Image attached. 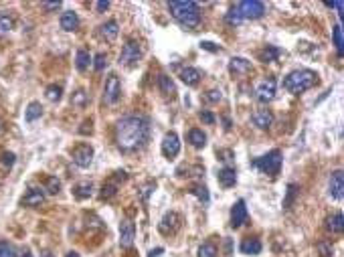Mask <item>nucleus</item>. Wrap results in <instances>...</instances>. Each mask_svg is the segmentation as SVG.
I'll return each mask as SVG.
<instances>
[{
  "label": "nucleus",
  "mask_w": 344,
  "mask_h": 257,
  "mask_svg": "<svg viewBox=\"0 0 344 257\" xmlns=\"http://www.w3.org/2000/svg\"><path fill=\"white\" fill-rule=\"evenodd\" d=\"M150 124L142 116H126L116 124V144L122 152H138L146 146Z\"/></svg>",
  "instance_id": "1"
},
{
  "label": "nucleus",
  "mask_w": 344,
  "mask_h": 257,
  "mask_svg": "<svg viewBox=\"0 0 344 257\" xmlns=\"http://www.w3.org/2000/svg\"><path fill=\"white\" fill-rule=\"evenodd\" d=\"M168 10L184 28H196L200 24V6L192 0H180V2H170Z\"/></svg>",
  "instance_id": "2"
},
{
  "label": "nucleus",
  "mask_w": 344,
  "mask_h": 257,
  "mask_svg": "<svg viewBox=\"0 0 344 257\" xmlns=\"http://www.w3.org/2000/svg\"><path fill=\"white\" fill-rule=\"evenodd\" d=\"M316 83H318V75L312 69H296L284 79V89L294 95H300V93L312 89Z\"/></svg>",
  "instance_id": "3"
},
{
  "label": "nucleus",
  "mask_w": 344,
  "mask_h": 257,
  "mask_svg": "<svg viewBox=\"0 0 344 257\" xmlns=\"http://www.w3.org/2000/svg\"><path fill=\"white\" fill-rule=\"evenodd\" d=\"M282 160H284V158H282V152H280V150H271V152H267L265 156L253 160V168L261 170L263 174L276 176V174H280V170H282Z\"/></svg>",
  "instance_id": "4"
},
{
  "label": "nucleus",
  "mask_w": 344,
  "mask_h": 257,
  "mask_svg": "<svg viewBox=\"0 0 344 257\" xmlns=\"http://www.w3.org/2000/svg\"><path fill=\"white\" fill-rule=\"evenodd\" d=\"M235 8H237V12L243 20H255V18H261L265 14V4L259 2V0H243Z\"/></svg>",
  "instance_id": "5"
},
{
  "label": "nucleus",
  "mask_w": 344,
  "mask_h": 257,
  "mask_svg": "<svg viewBox=\"0 0 344 257\" xmlns=\"http://www.w3.org/2000/svg\"><path fill=\"white\" fill-rule=\"evenodd\" d=\"M140 59H142V47H140V43L128 41V43L124 45L122 53H120V63L132 67V65H136Z\"/></svg>",
  "instance_id": "6"
},
{
  "label": "nucleus",
  "mask_w": 344,
  "mask_h": 257,
  "mask_svg": "<svg viewBox=\"0 0 344 257\" xmlns=\"http://www.w3.org/2000/svg\"><path fill=\"white\" fill-rule=\"evenodd\" d=\"M122 95V83H120V77L116 73H112L108 79H106V85H104V101L106 103H116Z\"/></svg>",
  "instance_id": "7"
},
{
  "label": "nucleus",
  "mask_w": 344,
  "mask_h": 257,
  "mask_svg": "<svg viewBox=\"0 0 344 257\" xmlns=\"http://www.w3.org/2000/svg\"><path fill=\"white\" fill-rule=\"evenodd\" d=\"M71 156H73V162L79 168H89V164L93 162V148L89 144H79V146L73 148Z\"/></svg>",
  "instance_id": "8"
},
{
  "label": "nucleus",
  "mask_w": 344,
  "mask_h": 257,
  "mask_svg": "<svg viewBox=\"0 0 344 257\" xmlns=\"http://www.w3.org/2000/svg\"><path fill=\"white\" fill-rule=\"evenodd\" d=\"M276 87H278V83H276L273 77H267L265 81H261L259 87H257V91H255L257 101H259V103H269V101L276 97Z\"/></svg>",
  "instance_id": "9"
},
{
  "label": "nucleus",
  "mask_w": 344,
  "mask_h": 257,
  "mask_svg": "<svg viewBox=\"0 0 344 257\" xmlns=\"http://www.w3.org/2000/svg\"><path fill=\"white\" fill-rule=\"evenodd\" d=\"M134 237H136V227L130 219H124L120 223V245L124 249H130L134 245Z\"/></svg>",
  "instance_id": "10"
},
{
  "label": "nucleus",
  "mask_w": 344,
  "mask_h": 257,
  "mask_svg": "<svg viewBox=\"0 0 344 257\" xmlns=\"http://www.w3.org/2000/svg\"><path fill=\"white\" fill-rule=\"evenodd\" d=\"M178 152H180V138L176 132H168L162 138V154L166 158H174V156H178Z\"/></svg>",
  "instance_id": "11"
},
{
  "label": "nucleus",
  "mask_w": 344,
  "mask_h": 257,
  "mask_svg": "<svg viewBox=\"0 0 344 257\" xmlns=\"http://www.w3.org/2000/svg\"><path fill=\"white\" fill-rule=\"evenodd\" d=\"M251 71H253L251 61L245 59V57H233V59L229 61V73H231V75L241 77V75H249Z\"/></svg>",
  "instance_id": "12"
},
{
  "label": "nucleus",
  "mask_w": 344,
  "mask_h": 257,
  "mask_svg": "<svg viewBox=\"0 0 344 257\" xmlns=\"http://www.w3.org/2000/svg\"><path fill=\"white\" fill-rule=\"evenodd\" d=\"M178 229H180V215H178V213L164 215V219H162L160 225H158V231H160L162 235H174Z\"/></svg>",
  "instance_id": "13"
},
{
  "label": "nucleus",
  "mask_w": 344,
  "mask_h": 257,
  "mask_svg": "<svg viewBox=\"0 0 344 257\" xmlns=\"http://www.w3.org/2000/svg\"><path fill=\"white\" fill-rule=\"evenodd\" d=\"M247 221V207H245V201H237L231 209V227L237 229L241 227L243 223Z\"/></svg>",
  "instance_id": "14"
},
{
  "label": "nucleus",
  "mask_w": 344,
  "mask_h": 257,
  "mask_svg": "<svg viewBox=\"0 0 344 257\" xmlns=\"http://www.w3.org/2000/svg\"><path fill=\"white\" fill-rule=\"evenodd\" d=\"M217 180H219V185H221L223 189H231V187H235V182H237V170L231 168V166H225V168L219 170Z\"/></svg>",
  "instance_id": "15"
},
{
  "label": "nucleus",
  "mask_w": 344,
  "mask_h": 257,
  "mask_svg": "<svg viewBox=\"0 0 344 257\" xmlns=\"http://www.w3.org/2000/svg\"><path fill=\"white\" fill-rule=\"evenodd\" d=\"M330 195L334 199H342L344 195V176L342 170H334L330 174Z\"/></svg>",
  "instance_id": "16"
},
{
  "label": "nucleus",
  "mask_w": 344,
  "mask_h": 257,
  "mask_svg": "<svg viewBox=\"0 0 344 257\" xmlns=\"http://www.w3.org/2000/svg\"><path fill=\"white\" fill-rule=\"evenodd\" d=\"M253 124H255L259 130H267V128L273 124V114H271L269 109L261 107V109H257V112L253 114Z\"/></svg>",
  "instance_id": "17"
},
{
  "label": "nucleus",
  "mask_w": 344,
  "mask_h": 257,
  "mask_svg": "<svg viewBox=\"0 0 344 257\" xmlns=\"http://www.w3.org/2000/svg\"><path fill=\"white\" fill-rule=\"evenodd\" d=\"M43 203H45V193H43L41 189H35V187L28 189V193H26L24 199H22V205H24V207H32V209H35V207H41Z\"/></svg>",
  "instance_id": "18"
},
{
  "label": "nucleus",
  "mask_w": 344,
  "mask_h": 257,
  "mask_svg": "<svg viewBox=\"0 0 344 257\" xmlns=\"http://www.w3.org/2000/svg\"><path fill=\"white\" fill-rule=\"evenodd\" d=\"M61 28L63 30H67V32H71V30H77V26H79V16H77V12H73V10H65L63 14H61Z\"/></svg>",
  "instance_id": "19"
},
{
  "label": "nucleus",
  "mask_w": 344,
  "mask_h": 257,
  "mask_svg": "<svg viewBox=\"0 0 344 257\" xmlns=\"http://www.w3.org/2000/svg\"><path fill=\"white\" fill-rule=\"evenodd\" d=\"M200 77H202V73H200L198 69H194V67H184V69L180 71V79H182V83H186V85H190V87L198 85Z\"/></svg>",
  "instance_id": "20"
},
{
  "label": "nucleus",
  "mask_w": 344,
  "mask_h": 257,
  "mask_svg": "<svg viewBox=\"0 0 344 257\" xmlns=\"http://www.w3.org/2000/svg\"><path fill=\"white\" fill-rule=\"evenodd\" d=\"M326 229L332 233V235H338L344 231V217L342 213H334L326 219Z\"/></svg>",
  "instance_id": "21"
},
{
  "label": "nucleus",
  "mask_w": 344,
  "mask_h": 257,
  "mask_svg": "<svg viewBox=\"0 0 344 257\" xmlns=\"http://www.w3.org/2000/svg\"><path fill=\"white\" fill-rule=\"evenodd\" d=\"M118 32H120V26H118L116 20H108L106 24L99 26V34H101L106 41H114V39L118 36Z\"/></svg>",
  "instance_id": "22"
},
{
  "label": "nucleus",
  "mask_w": 344,
  "mask_h": 257,
  "mask_svg": "<svg viewBox=\"0 0 344 257\" xmlns=\"http://www.w3.org/2000/svg\"><path fill=\"white\" fill-rule=\"evenodd\" d=\"M158 87H160V91H162V95L164 97H174V93H176V87H174V81H172L168 75H158Z\"/></svg>",
  "instance_id": "23"
},
{
  "label": "nucleus",
  "mask_w": 344,
  "mask_h": 257,
  "mask_svg": "<svg viewBox=\"0 0 344 257\" xmlns=\"http://www.w3.org/2000/svg\"><path fill=\"white\" fill-rule=\"evenodd\" d=\"M188 142H190V146H192V148H204V144H207V136H204V132H202V130L192 128V130L188 132Z\"/></svg>",
  "instance_id": "24"
},
{
  "label": "nucleus",
  "mask_w": 344,
  "mask_h": 257,
  "mask_svg": "<svg viewBox=\"0 0 344 257\" xmlns=\"http://www.w3.org/2000/svg\"><path fill=\"white\" fill-rule=\"evenodd\" d=\"M241 251L245 255H259L261 253V241L259 239H243Z\"/></svg>",
  "instance_id": "25"
},
{
  "label": "nucleus",
  "mask_w": 344,
  "mask_h": 257,
  "mask_svg": "<svg viewBox=\"0 0 344 257\" xmlns=\"http://www.w3.org/2000/svg\"><path fill=\"white\" fill-rule=\"evenodd\" d=\"M41 116H43V107H41V103H39V101H30V103L26 105V109H24V120L30 124V122L39 120Z\"/></svg>",
  "instance_id": "26"
},
{
  "label": "nucleus",
  "mask_w": 344,
  "mask_h": 257,
  "mask_svg": "<svg viewBox=\"0 0 344 257\" xmlns=\"http://www.w3.org/2000/svg\"><path fill=\"white\" fill-rule=\"evenodd\" d=\"M280 49L278 47H273V45H267L263 51H259V59L263 61V63H271V61H276L278 57H280Z\"/></svg>",
  "instance_id": "27"
},
{
  "label": "nucleus",
  "mask_w": 344,
  "mask_h": 257,
  "mask_svg": "<svg viewBox=\"0 0 344 257\" xmlns=\"http://www.w3.org/2000/svg\"><path fill=\"white\" fill-rule=\"evenodd\" d=\"M91 193H93V185H91V182H79V185L73 189L75 199H89Z\"/></svg>",
  "instance_id": "28"
},
{
  "label": "nucleus",
  "mask_w": 344,
  "mask_h": 257,
  "mask_svg": "<svg viewBox=\"0 0 344 257\" xmlns=\"http://www.w3.org/2000/svg\"><path fill=\"white\" fill-rule=\"evenodd\" d=\"M89 63H91L89 53H87V51H83V49H79V51H77V57H75V65H77V69H79V71H85V69L89 67Z\"/></svg>",
  "instance_id": "29"
},
{
  "label": "nucleus",
  "mask_w": 344,
  "mask_h": 257,
  "mask_svg": "<svg viewBox=\"0 0 344 257\" xmlns=\"http://www.w3.org/2000/svg\"><path fill=\"white\" fill-rule=\"evenodd\" d=\"M71 105L73 107H85L87 105V93L83 89H77L73 95H71Z\"/></svg>",
  "instance_id": "30"
},
{
  "label": "nucleus",
  "mask_w": 344,
  "mask_h": 257,
  "mask_svg": "<svg viewBox=\"0 0 344 257\" xmlns=\"http://www.w3.org/2000/svg\"><path fill=\"white\" fill-rule=\"evenodd\" d=\"M332 39H334V47H336V51H338V57H342V26L340 24H336L334 28H332Z\"/></svg>",
  "instance_id": "31"
},
{
  "label": "nucleus",
  "mask_w": 344,
  "mask_h": 257,
  "mask_svg": "<svg viewBox=\"0 0 344 257\" xmlns=\"http://www.w3.org/2000/svg\"><path fill=\"white\" fill-rule=\"evenodd\" d=\"M61 95H63L61 85H49V87L45 89V97H47L49 101H59V99H61Z\"/></svg>",
  "instance_id": "32"
},
{
  "label": "nucleus",
  "mask_w": 344,
  "mask_h": 257,
  "mask_svg": "<svg viewBox=\"0 0 344 257\" xmlns=\"http://www.w3.org/2000/svg\"><path fill=\"white\" fill-rule=\"evenodd\" d=\"M190 195H194L200 203H209V189H207V187H202V185L192 187V189H190Z\"/></svg>",
  "instance_id": "33"
},
{
  "label": "nucleus",
  "mask_w": 344,
  "mask_h": 257,
  "mask_svg": "<svg viewBox=\"0 0 344 257\" xmlns=\"http://www.w3.org/2000/svg\"><path fill=\"white\" fill-rule=\"evenodd\" d=\"M225 22H227V24H231V26H239V24L243 22V18L239 16V12H237V8H235V6H233L227 14H225Z\"/></svg>",
  "instance_id": "34"
},
{
  "label": "nucleus",
  "mask_w": 344,
  "mask_h": 257,
  "mask_svg": "<svg viewBox=\"0 0 344 257\" xmlns=\"http://www.w3.org/2000/svg\"><path fill=\"white\" fill-rule=\"evenodd\" d=\"M45 191H47L49 195H57V193L61 191V182H59V178H57V176H49V178H47V182H45Z\"/></svg>",
  "instance_id": "35"
},
{
  "label": "nucleus",
  "mask_w": 344,
  "mask_h": 257,
  "mask_svg": "<svg viewBox=\"0 0 344 257\" xmlns=\"http://www.w3.org/2000/svg\"><path fill=\"white\" fill-rule=\"evenodd\" d=\"M198 257H217V247H215V243H211V241L202 243V245L198 247Z\"/></svg>",
  "instance_id": "36"
},
{
  "label": "nucleus",
  "mask_w": 344,
  "mask_h": 257,
  "mask_svg": "<svg viewBox=\"0 0 344 257\" xmlns=\"http://www.w3.org/2000/svg\"><path fill=\"white\" fill-rule=\"evenodd\" d=\"M296 195H298V185H288V193H286V199H284V209L292 207Z\"/></svg>",
  "instance_id": "37"
},
{
  "label": "nucleus",
  "mask_w": 344,
  "mask_h": 257,
  "mask_svg": "<svg viewBox=\"0 0 344 257\" xmlns=\"http://www.w3.org/2000/svg\"><path fill=\"white\" fill-rule=\"evenodd\" d=\"M316 249H318V255L320 257H332V253H334V247L328 241H318Z\"/></svg>",
  "instance_id": "38"
},
{
  "label": "nucleus",
  "mask_w": 344,
  "mask_h": 257,
  "mask_svg": "<svg viewBox=\"0 0 344 257\" xmlns=\"http://www.w3.org/2000/svg\"><path fill=\"white\" fill-rule=\"evenodd\" d=\"M14 26V20L8 16V14H2L0 16V34H8Z\"/></svg>",
  "instance_id": "39"
},
{
  "label": "nucleus",
  "mask_w": 344,
  "mask_h": 257,
  "mask_svg": "<svg viewBox=\"0 0 344 257\" xmlns=\"http://www.w3.org/2000/svg\"><path fill=\"white\" fill-rule=\"evenodd\" d=\"M106 65H108V55H106V53H97V55H95V63H93L95 71H104Z\"/></svg>",
  "instance_id": "40"
},
{
  "label": "nucleus",
  "mask_w": 344,
  "mask_h": 257,
  "mask_svg": "<svg viewBox=\"0 0 344 257\" xmlns=\"http://www.w3.org/2000/svg\"><path fill=\"white\" fill-rule=\"evenodd\" d=\"M116 193H118V187H116V185H104V189H101V199L108 201V199L116 197Z\"/></svg>",
  "instance_id": "41"
},
{
  "label": "nucleus",
  "mask_w": 344,
  "mask_h": 257,
  "mask_svg": "<svg viewBox=\"0 0 344 257\" xmlns=\"http://www.w3.org/2000/svg\"><path fill=\"white\" fill-rule=\"evenodd\" d=\"M0 257H16L14 255V247L8 241H0Z\"/></svg>",
  "instance_id": "42"
},
{
  "label": "nucleus",
  "mask_w": 344,
  "mask_h": 257,
  "mask_svg": "<svg viewBox=\"0 0 344 257\" xmlns=\"http://www.w3.org/2000/svg\"><path fill=\"white\" fill-rule=\"evenodd\" d=\"M207 101H211V103H217V101H221V89H211V91H207Z\"/></svg>",
  "instance_id": "43"
},
{
  "label": "nucleus",
  "mask_w": 344,
  "mask_h": 257,
  "mask_svg": "<svg viewBox=\"0 0 344 257\" xmlns=\"http://www.w3.org/2000/svg\"><path fill=\"white\" fill-rule=\"evenodd\" d=\"M41 6H43V10L51 12V10H59V8H61V2H59V0H57V2H43Z\"/></svg>",
  "instance_id": "44"
},
{
  "label": "nucleus",
  "mask_w": 344,
  "mask_h": 257,
  "mask_svg": "<svg viewBox=\"0 0 344 257\" xmlns=\"http://www.w3.org/2000/svg\"><path fill=\"white\" fill-rule=\"evenodd\" d=\"M200 120H202L204 124H209V126H213V124H215V116H213L211 112H207V109H204V112H200Z\"/></svg>",
  "instance_id": "45"
},
{
  "label": "nucleus",
  "mask_w": 344,
  "mask_h": 257,
  "mask_svg": "<svg viewBox=\"0 0 344 257\" xmlns=\"http://www.w3.org/2000/svg\"><path fill=\"white\" fill-rule=\"evenodd\" d=\"M2 162H4L6 166H12V164H14V154H12V152H4V154H2Z\"/></svg>",
  "instance_id": "46"
},
{
  "label": "nucleus",
  "mask_w": 344,
  "mask_h": 257,
  "mask_svg": "<svg viewBox=\"0 0 344 257\" xmlns=\"http://www.w3.org/2000/svg\"><path fill=\"white\" fill-rule=\"evenodd\" d=\"M200 47H202V49H207V51H219V47H217L215 43H211V41H202V43H200Z\"/></svg>",
  "instance_id": "47"
},
{
  "label": "nucleus",
  "mask_w": 344,
  "mask_h": 257,
  "mask_svg": "<svg viewBox=\"0 0 344 257\" xmlns=\"http://www.w3.org/2000/svg\"><path fill=\"white\" fill-rule=\"evenodd\" d=\"M219 156H223L221 160H225V162H231V160H233V152H231V150H221Z\"/></svg>",
  "instance_id": "48"
},
{
  "label": "nucleus",
  "mask_w": 344,
  "mask_h": 257,
  "mask_svg": "<svg viewBox=\"0 0 344 257\" xmlns=\"http://www.w3.org/2000/svg\"><path fill=\"white\" fill-rule=\"evenodd\" d=\"M79 132H81V134H87V132L91 134V122H89V120H85V122H83V128H81Z\"/></svg>",
  "instance_id": "49"
},
{
  "label": "nucleus",
  "mask_w": 344,
  "mask_h": 257,
  "mask_svg": "<svg viewBox=\"0 0 344 257\" xmlns=\"http://www.w3.org/2000/svg\"><path fill=\"white\" fill-rule=\"evenodd\" d=\"M95 8H97L99 12H104V10H108V8H110V2H104V0H101V2H97V4H95Z\"/></svg>",
  "instance_id": "50"
},
{
  "label": "nucleus",
  "mask_w": 344,
  "mask_h": 257,
  "mask_svg": "<svg viewBox=\"0 0 344 257\" xmlns=\"http://www.w3.org/2000/svg\"><path fill=\"white\" fill-rule=\"evenodd\" d=\"M152 189H154V185H152V182H150V185H146V187H144V193H142V199H144V201H146V199H148V195H150V191H152Z\"/></svg>",
  "instance_id": "51"
},
{
  "label": "nucleus",
  "mask_w": 344,
  "mask_h": 257,
  "mask_svg": "<svg viewBox=\"0 0 344 257\" xmlns=\"http://www.w3.org/2000/svg\"><path fill=\"white\" fill-rule=\"evenodd\" d=\"M41 257H55V253H53L51 249H43V251H41Z\"/></svg>",
  "instance_id": "52"
},
{
  "label": "nucleus",
  "mask_w": 344,
  "mask_h": 257,
  "mask_svg": "<svg viewBox=\"0 0 344 257\" xmlns=\"http://www.w3.org/2000/svg\"><path fill=\"white\" fill-rule=\"evenodd\" d=\"M162 251H164V249H162V247H158V249H154V251H150V257H156V255H158V253H162Z\"/></svg>",
  "instance_id": "53"
},
{
  "label": "nucleus",
  "mask_w": 344,
  "mask_h": 257,
  "mask_svg": "<svg viewBox=\"0 0 344 257\" xmlns=\"http://www.w3.org/2000/svg\"><path fill=\"white\" fill-rule=\"evenodd\" d=\"M223 122H225V130H231V120H229V118H225Z\"/></svg>",
  "instance_id": "54"
},
{
  "label": "nucleus",
  "mask_w": 344,
  "mask_h": 257,
  "mask_svg": "<svg viewBox=\"0 0 344 257\" xmlns=\"http://www.w3.org/2000/svg\"><path fill=\"white\" fill-rule=\"evenodd\" d=\"M67 257H79V255H77L75 251H69V253H67Z\"/></svg>",
  "instance_id": "55"
},
{
  "label": "nucleus",
  "mask_w": 344,
  "mask_h": 257,
  "mask_svg": "<svg viewBox=\"0 0 344 257\" xmlns=\"http://www.w3.org/2000/svg\"><path fill=\"white\" fill-rule=\"evenodd\" d=\"M20 257H32V255H28V253H24V255H20Z\"/></svg>",
  "instance_id": "56"
},
{
  "label": "nucleus",
  "mask_w": 344,
  "mask_h": 257,
  "mask_svg": "<svg viewBox=\"0 0 344 257\" xmlns=\"http://www.w3.org/2000/svg\"><path fill=\"white\" fill-rule=\"evenodd\" d=\"M0 132H2V120H0Z\"/></svg>",
  "instance_id": "57"
}]
</instances>
